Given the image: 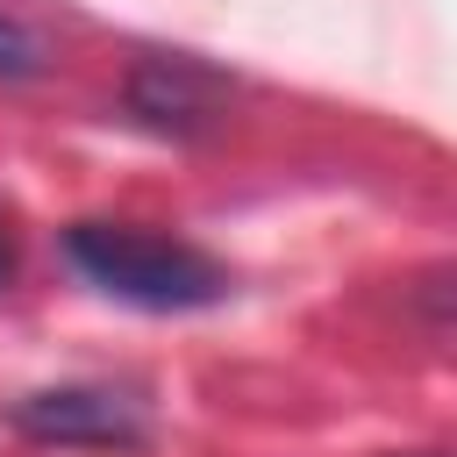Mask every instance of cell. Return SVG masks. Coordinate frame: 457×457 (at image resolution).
<instances>
[{
	"instance_id": "5",
	"label": "cell",
	"mask_w": 457,
	"mask_h": 457,
	"mask_svg": "<svg viewBox=\"0 0 457 457\" xmlns=\"http://www.w3.org/2000/svg\"><path fill=\"white\" fill-rule=\"evenodd\" d=\"M7 271H14V243H7V221H0V286H7Z\"/></svg>"
},
{
	"instance_id": "1",
	"label": "cell",
	"mask_w": 457,
	"mask_h": 457,
	"mask_svg": "<svg viewBox=\"0 0 457 457\" xmlns=\"http://www.w3.org/2000/svg\"><path fill=\"white\" fill-rule=\"evenodd\" d=\"M64 257L86 286H100L107 300L150 307V314H186V307H214L228 293V271L157 228L136 221H71L64 228Z\"/></svg>"
},
{
	"instance_id": "3",
	"label": "cell",
	"mask_w": 457,
	"mask_h": 457,
	"mask_svg": "<svg viewBox=\"0 0 457 457\" xmlns=\"http://www.w3.org/2000/svg\"><path fill=\"white\" fill-rule=\"evenodd\" d=\"M129 107H136V121H150L164 136H193L221 114V79L200 71L193 57H157L129 79Z\"/></svg>"
},
{
	"instance_id": "4",
	"label": "cell",
	"mask_w": 457,
	"mask_h": 457,
	"mask_svg": "<svg viewBox=\"0 0 457 457\" xmlns=\"http://www.w3.org/2000/svg\"><path fill=\"white\" fill-rule=\"evenodd\" d=\"M36 71H43L36 29H21L14 14H0V79H36Z\"/></svg>"
},
{
	"instance_id": "2",
	"label": "cell",
	"mask_w": 457,
	"mask_h": 457,
	"mask_svg": "<svg viewBox=\"0 0 457 457\" xmlns=\"http://www.w3.org/2000/svg\"><path fill=\"white\" fill-rule=\"evenodd\" d=\"M14 428L36 436V443H57V450H143L150 443L143 400H129L114 386H50V393H29V400H14Z\"/></svg>"
}]
</instances>
